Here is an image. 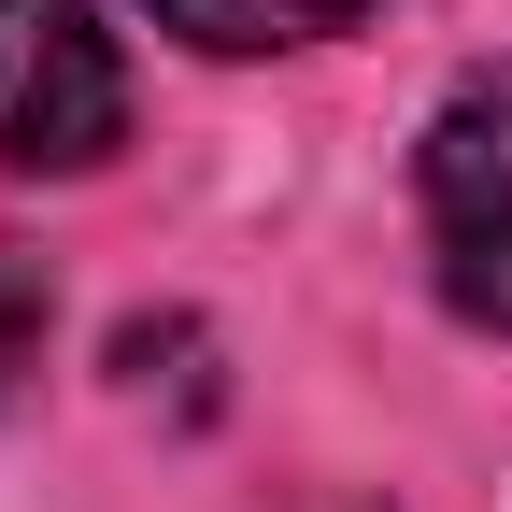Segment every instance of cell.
Here are the masks:
<instances>
[{"mask_svg": "<svg viewBox=\"0 0 512 512\" xmlns=\"http://www.w3.org/2000/svg\"><path fill=\"white\" fill-rule=\"evenodd\" d=\"M128 143V57L86 0H0V171H100Z\"/></svg>", "mask_w": 512, "mask_h": 512, "instance_id": "6da1fadb", "label": "cell"}, {"mask_svg": "<svg viewBox=\"0 0 512 512\" xmlns=\"http://www.w3.org/2000/svg\"><path fill=\"white\" fill-rule=\"evenodd\" d=\"M427 242H441V285L456 313L512 328V57L470 72L427 128Z\"/></svg>", "mask_w": 512, "mask_h": 512, "instance_id": "7a4b0ae2", "label": "cell"}, {"mask_svg": "<svg viewBox=\"0 0 512 512\" xmlns=\"http://www.w3.org/2000/svg\"><path fill=\"white\" fill-rule=\"evenodd\" d=\"M29 342H43V271H29L15 242H0V384L29 370Z\"/></svg>", "mask_w": 512, "mask_h": 512, "instance_id": "277c9868", "label": "cell"}, {"mask_svg": "<svg viewBox=\"0 0 512 512\" xmlns=\"http://www.w3.org/2000/svg\"><path fill=\"white\" fill-rule=\"evenodd\" d=\"M185 43H313V29H356L370 0H157Z\"/></svg>", "mask_w": 512, "mask_h": 512, "instance_id": "3957f363", "label": "cell"}]
</instances>
